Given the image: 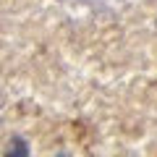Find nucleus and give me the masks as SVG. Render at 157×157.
<instances>
[{"instance_id":"obj_1","label":"nucleus","mask_w":157,"mask_h":157,"mask_svg":"<svg viewBox=\"0 0 157 157\" xmlns=\"http://www.w3.org/2000/svg\"><path fill=\"white\" fill-rule=\"evenodd\" d=\"M6 157H29V147L21 136H13L8 141V149H6Z\"/></svg>"}]
</instances>
